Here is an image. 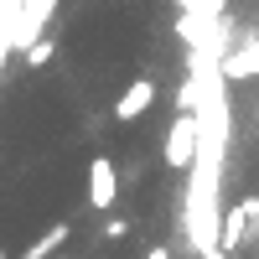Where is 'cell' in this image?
<instances>
[{
  "label": "cell",
  "instance_id": "obj_1",
  "mask_svg": "<svg viewBox=\"0 0 259 259\" xmlns=\"http://www.w3.org/2000/svg\"><path fill=\"white\" fill-rule=\"evenodd\" d=\"M197 145H202V119L192 114V109H182L177 119H171V130H166V166L171 171H187L192 161H197Z\"/></svg>",
  "mask_w": 259,
  "mask_h": 259
},
{
  "label": "cell",
  "instance_id": "obj_2",
  "mask_svg": "<svg viewBox=\"0 0 259 259\" xmlns=\"http://www.w3.org/2000/svg\"><path fill=\"white\" fill-rule=\"evenodd\" d=\"M114 202H119L114 156H89V207L94 212H114Z\"/></svg>",
  "mask_w": 259,
  "mask_h": 259
},
{
  "label": "cell",
  "instance_id": "obj_7",
  "mask_svg": "<svg viewBox=\"0 0 259 259\" xmlns=\"http://www.w3.org/2000/svg\"><path fill=\"white\" fill-rule=\"evenodd\" d=\"M124 233H130L124 218H109V223H104V239H124Z\"/></svg>",
  "mask_w": 259,
  "mask_h": 259
},
{
  "label": "cell",
  "instance_id": "obj_3",
  "mask_svg": "<svg viewBox=\"0 0 259 259\" xmlns=\"http://www.w3.org/2000/svg\"><path fill=\"white\" fill-rule=\"evenodd\" d=\"M254 218H259V197H244L239 207H223V218H218V249H239Z\"/></svg>",
  "mask_w": 259,
  "mask_h": 259
},
{
  "label": "cell",
  "instance_id": "obj_5",
  "mask_svg": "<svg viewBox=\"0 0 259 259\" xmlns=\"http://www.w3.org/2000/svg\"><path fill=\"white\" fill-rule=\"evenodd\" d=\"M52 52H57V41H52L47 31H41L36 41H26V47H21V57H26V68H47V62H52Z\"/></svg>",
  "mask_w": 259,
  "mask_h": 259
},
{
  "label": "cell",
  "instance_id": "obj_6",
  "mask_svg": "<svg viewBox=\"0 0 259 259\" xmlns=\"http://www.w3.org/2000/svg\"><path fill=\"white\" fill-rule=\"evenodd\" d=\"M223 73H228V78H254V73H259V47H249V52H233V57L223 62Z\"/></svg>",
  "mask_w": 259,
  "mask_h": 259
},
{
  "label": "cell",
  "instance_id": "obj_9",
  "mask_svg": "<svg viewBox=\"0 0 259 259\" xmlns=\"http://www.w3.org/2000/svg\"><path fill=\"white\" fill-rule=\"evenodd\" d=\"M21 259H36V254H31V249H26V254H21Z\"/></svg>",
  "mask_w": 259,
  "mask_h": 259
},
{
  "label": "cell",
  "instance_id": "obj_4",
  "mask_svg": "<svg viewBox=\"0 0 259 259\" xmlns=\"http://www.w3.org/2000/svg\"><path fill=\"white\" fill-rule=\"evenodd\" d=\"M150 104H156V78H135V83L114 99V119H119V124H135Z\"/></svg>",
  "mask_w": 259,
  "mask_h": 259
},
{
  "label": "cell",
  "instance_id": "obj_10",
  "mask_svg": "<svg viewBox=\"0 0 259 259\" xmlns=\"http://www.w3.org/2000/svg\"><path fill=\"white\" fill-rule=\"evenodd\" d=\"M0 259H6V249H0Z\"/></svg>",
  "mask_w": 259,
  "mask_h": 259
},
{
  "label": "cell",
  "instance_id": "obj_8",
  "mask_svg": "<svg viewBox=\"0 0 259 259\" xmlns=\"http://www.w3.org/2000/svg\"><path fill=\"white\" fill-rule=\"evenodd\" d=\"M145 259H171V249H166V244H156V249H150Z\"/></svg>",
  "mask_w": 259,
  "mask_h": 259
}]
</instances>
